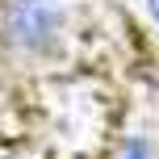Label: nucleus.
Returning <instances> with one entry per match:
<instances>
[{"mask_svg": "<svg viewBox=\"0 0 159 159\" xmlns=\"http://www.w3.org/2000/svg\"><path fill=\"white\" fill-rule=\"evenodd\" d=\"M67 34V0H0V42L17 59H46Z\"/></svg>", "mask_w": 159, "mask_h": 159, "instance_id": "obj_1", "label": "nucleus"}, {"mask_svg": "<svg viewBox=\"0 0 159 159\" xmlns=\"http://www.w3.org/2000/svg\"><path fill=\"white\" fill-rule=\"evenodd\" d=\"M113 159H155V147H151V138L147 134H130L126 143L117 147V155Z\"/></svg>", "mask_w": 159, "mask_h": 159, "instance_id": "obj_2", "label": "nucleus"}, {"mask_svg": "<svg viewBox=\"0 0 159 159\" xmlns=\"http://www.w3.org/2000/svg\"><path fill=\"white\" fill-rule=\"evenodd\" d=\"M143 8H147V17L159 25V0H143Z\"/></svg>", "mask_w": 159, "mask_h": 159, "instance_id": "obj_3", "label": "nucleus"}]
</instances>
